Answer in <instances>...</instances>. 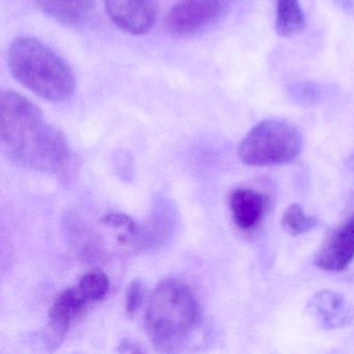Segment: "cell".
<instances>
[{"label":"cell","mask_w":354,"mask_h":354,"mask_svg":"<svg viewBox=\"0 0 354 354\" xmlns=\"http://www.w3.org/2000/svg\"><path fill=\"white\" fill-rule=\"evenodd\" d=\"M100 223L107 225V227H115V229L124 227L129 233V238L134 237L140 230V225H138V223L132 219L129 215L124 214V213H107L100 219Z\"/></svg>","instance_id":"9a60e30c"},{"label":"cell","mask_w":354,"mask_h":354,"mask_svg":"<svg viewBox=\"0 0 354 354\" xmlns=\"http://www.w3.org/2000/svg\"><path fill=\"white\" fill-rule=\"evenodd\" d=\"M354 259V212L331 234L316 259L319 268L331 272L345 269Z\"/></svg>","instance_id":"ba28073f"},{"label":"cell","mask_w":354,"mask_h":354,"mask_svg":"<svg viewBox=\"0 0 354 354\" xmlns=\"http://www.w3.org/2000/svg\"><path fill=\"white\" fill-rule=\"evenodd\" d=\"M0 138L14 162L57 177L69 175L72 157L65 136L19 93L0 96Z\"/></svg>","instance_id":"6da1fadb"},{"label":"cell","mask_w":354,"mask_h":354,"mask_svg":"<svg viewBox=\"0 0 354 354\" xmlns=\"http://www.w3.org/2000/svg\"><path fill=\"white\" fill-rule=\"evenodd\" d=\"M47 16L65 26H80L92 15L96 0H35Z\"/></svg>","instance_id":"8fae6325"},{"label":"cell","mask_w":354,"mask_h":354,"mask_svg":"<svg viewBox=\"0 0 354 354\" xmlns=\"http://www.w3.org/2000/svg\"><path fill=\"white\" fill-rule=\"evenodd\" d=\"M318 223V218L306 214L304 209L298 204L290 205L281 219L283 231L293 236L301 235L310 231Z\"/></svg>","instance_id":"4fadbf2b"},{"label":"cell","mask_w":354,"mask_h":354,"mask_svg":"<svg viewBox=\"0 0 354 354\" xmlns=\"http://www.w3.org/2000/svg\"><path fill=\"white\" fill-rule=\"evenodd\" d=\"M233 3L234 0H182L167 14L165 24L173 34H196L223 17Z\"/></svg>","instance_id":"5b68a950"},{"label":"cell","mask_w":354,"mask_h":354,"mask_svg":"<svg viewBox=\"0 0 354 354\" xmlns=\"http://www.w3.org/2000/svg\"><path fill=\"white\" fill-rule=\"evenodd\" d=\"M88 304L77 288H68L57 296L49 310L48 322L45 329L47 346L57 348L61 345L72 322L84 313Z\"/></svg>","instance_id":"52a82bcc"},{"label":"cell","mask_w":354,"mask_h":354,"mask_svg":"<svg viewBox=\"0 0 354 354\" xmlns=\"http://www.w3.org/2000/svg\"><path fill=\"white\" fill-rule=\"evenodd\" d=\"M308 312L325 328L346 326L354 319V308L341 294L323 290L308 301Z\"/></svg>","instance_id":"9c48e42d"},{"label":"cell","mask_w":354,"mask_h":354,"mask_svg":"<svg viewBox=\"0 0 354 354\" xmlns=\"http://www.w3.org/2000/svg\"><path fill=\"white\" fill-rule=\"evenodd\" d=\"M113 24L133 36L152 30L156 20V0H103Z\"/></svg>","instance_id":"8992f818"},{"label":"cell","mask_w":354,"mask_h":354,"mask_svg":"<svg viewBox=\"0 0 354 354\" xmlns=\"http://www.w3.org/2000/svg\"><path fill=\"white\" fill-rule=\"evenodd\" d=\"M10 71L24 88L50 102H65L74 94L75 80L68 64L46 44L19 37L9 49Z\"/></svg>","instance_id":"3957f363"},{"label":"cell","mask_w":354,"mask_h":354,"mask_svg":"<svg viewBox=\"0 0 354 354\" xmlns=\"http://www.w3.org/2000/svg\"><path fill=\"white\" fill-rule=\"evenodd\" d=\"M76 288L86 301L98 302L109 293V279L102 271H91L80 279Z\"/></svg>","instance_id":"5bb4252c"},{"label":"cell","mask_w":354,"mask_h":354,"mask_svg":"<svg viewBox=\"0 0 354 354\" xmlns=\"http://www.w3.org/2000/svg\"><path fill=\"white\" fill-rule=\"evenodd\" d=\"M306 28V17L299 0H277L275 30L281 36L299 34Z\"/></svg>","instance_id":"7c38bea8"},{"label":"cell","mask_w":354,"mask_h":354,"mask_svg":"<svg viewBox=\"0 0 354 354\" xmlns=\"http://www.w3.org/2000/svg\"><path fill=\"white\" fill-rule=\"evenodd\" d=\"M144 296V283L138 279L132 281L126 293V314L129 318H133L140 310Z\"/></svg>","instance_id":"2e32d148"},{"label":"cell","mask_w":354,"mask_h":354,"mask_svg":"<svg viewBox=\"0 0 354 354\" xmlns=\"http://www.w3.org/2000/svg\"><path fill=\"white\" fill-rule=\"evenodd\" d=\"M267 198L250 188H239L230 198L234 223L242 231L256 229L267 210Z\"/></svg>","instance_id":"30bf717a"},{"label":"cell","mask_w":354,"mask_h":354,"mask_svg":"<svg viewBox=\"0 0 354 354\" xmlns=\"http://www.w3.org/2000/svg\"><path fill=\"white\" fill-rule=\"evenodd\" d=\"M299 130L283 120L257 124L240 144L238 155L245 165L272 167L291 162L301 152Z\"/></svg>","instance_id":"277c9868"},{"label":"cell","mask_w":354,"mask_h":354,"mask_svg":"<svg viewBox=\"0 0 354 354\" xmlns=\"http://www.w3.org/2000/svg\"><path fill=\"white\" fill-rule=\"evenodd\" d=\"M200 321V304L185 281L169 277L153 290L145 315L147 333L153 345L171 351V348L187 341Z\"/></svg>","instance_id":"7a4b0ae2"},{"label":"cell","mask_w":354,"mask_h":354,"mask_svg":"<svg viewBox=\"0 0 354 354\" xmlns=\"http://www.w3.org/2000/svg\"><path fill=\"white\" fill-rule=\"evenodd\" d=\"M347 165L350 171L354 174V153L349 157V159H348Z\"/></svg>","instance_id":"e0dca14e"}]
</instances>
